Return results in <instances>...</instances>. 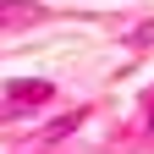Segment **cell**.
<instances>
[{"label": "cell", "instance_id": "6da1fadb", "mask_svg": "<svg viewBox=\"0 0 154 154\" xmlns=\"http://www.w3.org/2000/svg\"><path fill=\"white\" fill-rule=\"evenodd\" d=\"M11 94H17V99H44V94H50V83H17Z\"/></svg>", "mask_w": 154, "mask_h": 154}]
</instances>
